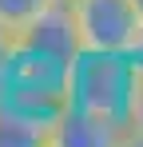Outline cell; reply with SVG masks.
Here are the masks:
<instances>
[{"label": "cell", "mask_w": 143, "mask_h": 147, "mask_svg": "<svg viewBox=\"0 0 143 147\" xmlns=\"http://www.w3.org/2000/svg\"><path fill=\"white\" fill-rule=\"evenodd\" d=\"M68 103L95 115L131 123L135 103V56H88L80 52L68 72Z\"/></svg>", "instance_id": "6da1fadb"}, {"label": "cell", "mask_w": 143, "mask_h": 147, "mask_svg": "<svg viewBox=\"0 0 143 147\" xmlns=\"http://www.w3.org/2000/svg\"><path fill=\"white\" fill-rule=\"evenodd\" d=\"M80 52L135 56L143 44V16L135 0H68Z\"/></svg>", "instance_id": "7a4b0ae2"}, {"label": "cell", "mask_w": 143, "mask_h": 147, "mask_svg": "<svg viewBox=\"0 0 143 147\" xmlns=\"http://www.w3.org/2000/svg\"><path fill=\"white\" fill-rule=\"evenodd\" d=\"M123 131H127V123L68 103L48 131V147H119Z\"/></svg>", "instance_id": "3957f363"}, {"label": "cell", "mask_w": 143, "mask_h": 147, "mask_svg": "<svg viewBox=\"0 0 143 147\" xmlns=\"http://www.w3.org/2000/svg\"><path fill=\"white\" fill-rule=\"evenodd\" d=\"M48 119L0 103V147H48Z\"/></svg>", "instance_id": "277c9868"}, {"label": "cell", "mask_w": 143, "mask_h": 147, "mask_svg": "<svg viewBox=\"0 0 143 147\" xmlns=\"http://www.w3.org/2000/svg\"><path fill=\"white\" fill-rule=\"evenodd\" d=\"M56 0H0V36L12 44L24 28H32Z\"/></svg>", "instance_id": "5b68a950"}, {"label": "cell", "mask_w": 143, "mask_h": 147, "mask_svg": "<svg viewBox=\"0 0 143 147\" xmlns=\"http://www.w3.org/2000/svg\"><path fill=\"white\" fill-rule=\"evenodd\" d=\"M127 127L143 131V56H135V103H131V123Z\"/></svg>", "instance_id": "8992f818"}, {"label": "cell", "mask_w": 143, "mask_h": 147, "mask_svg": "<svg viewBox=\"0 0 143 147\" xmlns=\"http://www.w3.org/2000/svg\"><path fill=\"white\" fill-rule=\"evenodd\" d=\"M119 147H143V131L127 127V131H123V139H119Z\"/></svg>", "instance_id": "52a82bcc"}, {"label": "cell", "mask_w": 143, "mask_h": 147, "mask_svg": "<svg viewBox=\"0 0 143 147\" xmlns=\"http://www.w3.org/2000/svg\"><path fill=\"white\" fill-rule=\"evenodd\" d=\"M135 8H139V16H143V0H135Z\"/></svg>", "instance_id": "ba28073f"}]
</instances>
